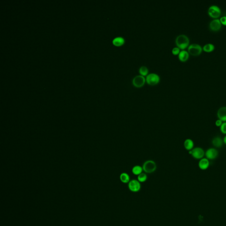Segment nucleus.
Returning <instances> with one entry per match:
<instances>
[{
  "instance_id": "nucleus-1",
  "label": "nucleus",
  "mask_w": 226,
  "mask_h": 226,
  "mask_svg": "<svg viewBox=\"0 0 226 226\" xmlns=\"http://www.w3.org/2000/svg\"><path fill=\"white\" fill-rule=\"evenodd\" d=\"M175 43L179 48L183 50L189 47V39L187 35L183 34L180 35L176 37Z\"/></svg>"
},
{
  "instance_id": "nucleus-2",
  "label": "nucleus",
  "mask_w": 226,
  "mask_h": 226,
  "mask_svg": "<svg viewBox=\"0 0 226 226\" xmlns=\"http://www.w3.org/2000/svg\"><path fill=\"white\" fill-rule=\"evenodd\" d=\"M189 153L191 155L194 159L200 160L204 158L205 151L202 148L200 147L194 148L192 150L189 151Z\"/></svg>"
},
{
  "instance_id": "nucleus-3",
  "label": "nucleus",
  "mask_w": 226,
  "mask_h": 226,
  "mask_svg": "<svg viewBox=\"0 0 226 226\" xmlns=\"http://www.w3.org/2000/svg\"><path fill=\"white\" fill-rule=\"evenodd\" d=\"M143 171L146 173L150 174L154 172L156 169V162L153 160H147L144 162L142 166Z\"/></svg>"
},
{
  "instance_id": "nucleus-4",
  "label": "nucleus",
  "mask_w": 226,
  "mask_h": 226,
  "mask_svg": "<svg viewBox=\"0 0 226 226\" xmlns=\"http://www.w3.org/2000/svg\"><path fill=\"white\" fill-rule=\"evenodd\" d=\"M188 52L193 56L200 55L202 51V46L198 44L193 43L189 45L188 48Z\"/></svg>"
},
{
  "instance_id": "nucleus-5",
  "label": "nucleus",
  "mask_w": 226,
  "mask_h": 226,
  "mask_svg": "<svg viewBox=\"0 0 226 226\" xmlns=\"http://www.w3.org/2000/svg\"><path fill=\"white\" fill-rule=\"evenodd\" d=\"M205 157L210 160H215L219 156V151L215 148H210L205 152Z\"/></svg>"
},
{
  "instance_id": "nucleus-6",
  "label": "nucleus",
  "mask_w": 226,
  "mask_h": 226,
  "mask_svg": "<svg viewBox=\"0 0 226 226\" xmlns=\"http://www.w3.org/2000/svg\"><path fill=\"white\" fill-rule=\"evenodd\" d=\"M160 81V77L158 74L155 73H151L148 74L146 78V81L148 84L151 85H155L158 84Z\"/></svg>"
},
{
  "instance_id": "nucleus-7",
  "label": "nucleus",
  "mask_w": 226,
  "mask_h": 226,
  "mask_svg": "<svg viewBox=\"0 0 226 226\" xmlns=\"http://www.w3.org/2000/svg\"><path fill=\"white\" fill-rule=\"evenodd\" d=\"M128 188L131 192L133 193L139 192L141 189V183L137 180H132L128 183Z\"/></svg>"
},
{
  "instance_id": "nucleus-8",
  "label": "nucleus",
  "mask_w": 226,
  "mask_h": 226,
  "mask_svg": "<svg viewBox=\"0 0 226 226\" xmlns=\"http://www.w3.org/2000/svg\"><path fill=\"white\" fill-rule=\"evenodd\" d=\"M221 9L218 6L213 5L208 8V14L211 17L217 19L221 15Z\"/></svg>"
},
{
  "instance_id": "nucleus-9",
  "label": "nucleus",
  "mask_w": 226,
  "mask_h": 226,
  "mask_svg": "<svg viewBox=\"0 0 226 226\" xmlns=\"http://www.w3.org/2000/svg\"><path fill=\"white\" fill-rule=\"evenodd\" d=\"M146 78L142 75H137L133 80V84L136 87H142L145 84Z\"/></svg>"
},
{
  "instance_id": "nucleus-10",
  "label": "nucleus",
  "mask_w": 226,
  "mask_h": 226,
  "mask_svg": "<svg viewBox=\"0 0 226 226\" xmlns=\"http://www.w3.org/2000/svg\"><path fill=\"white\" fill-rule=\"evenodd\" d=\"M221 26L222 24L220 19L217 18L212 20L209 24V28L213 31H217L221 29Z\"/></svg>"
},
{
  "instance_id": "nucleus-11",
  "label": "nucleus",
  "mask_w": 226,
  "mask_h": 226,
  "mask_svg": "<svg viewBox=\"0 0 226 226\" xmlns=\"http://www.w3.org/2000/svg\"><path fill=\"white\" fill-rule=\"evenodd\" d=\"M210 166V161L206 157L202 158L199 160L198 162L199 168L202 170H206L209 168Z\"/></svg>"
},
{
  "instance_id": "nucleus-12",
  "label": "nucleus",
  "mask_w": 226,
  "mask_h": 226,
  "mask_svg": "<svg viewBox=\"0 0 226 226\" xmlns=\"http://www.w3.org/2000/svg\"><path fill=\"white\" fill-rule=\"evenodd\" d=\"M217 116L219 119L223 122H226V106L219 108L217 112Z\"/></svg>"
},
{
  "instance_id": "nucleus-13",
  "label": "nucleus",
  "mask_w": 226,
  "mask_h": 226,
  "mask_svg": "<svg viewBox=\"0 0 226 226\" xmlns=\"http://www.w3.org/2000/svg\"><path fill=\"white\" fill-rule=\"evenodd\" d=\"M212 144L216 148H221L223 145V139L219 137H214L213 138L212 141Z\"/></svg>"
},
{
  "instance_id": "nucleus-14",
  "label": "nucleus",
  "mask_w": 226,
  "mask_h": 226,
  "mask_svg": "<svg viewBox=\"0 0 226 226\" xmlns=\"http://www.w3.org/2000/svg\"><path fill=\"white\" fill-rule=\"evenodd\" d=\"M184 146L186 150L189 151L194 148V143L192 139H186L184 142Z\"/></svg>"
},
{
  "instance_id": "nucleus-15",
  "label": "nucleus",
  "mask_w": 226,
  "mask_h": 226,
  "mask_svg": "<svg viewBox=\"0 0 226 226\" xmlns=\"http://www.w3.org/2000/svg\"><path fill=\"white\" fill-rule=\"evenodd\" d=\"M125 42L124 38L121 36L115 37L112 41L113 44L116 47H120L123 45Z\"/></svg>"
},
{
  "instance_id": "nucleus-16",
  "label": "nucleus",
  "mask_w": 226,
  "mask_h": 226,
  "mask_svg": "<svg viewBox=\"0 0 226 226\" xmlns=\"http://www.w3.org/2000/svg\"><path fill=\"white\" fill-rule=\"evenodd\" d=\"M189 58V53L185 50L180 51L179 54V58L181 62H185Z\"/></svg>"
},
{
  "instance_id": "nucleus-17",
  "label": "nucleus",
  "mask_w": 226,
  "mask_h": 226,
  "mask_svg": "<svg viewBox=\"0 0 226 226\" xmlns=\"http://www.w3.org/2000/svg\"><path fill=\"white\" fill-rule=\"evenodd\" d=\"M120 179L123 183H128L130 181V176L127 173H122L120 175Z\"/></svg>"
},
{
  "instance_id": "nucleus-18",
  "label": "nucleus",
  "mask_w": 226,
  "mask_h": 226,
  "mask_svg": "<svg viewBox=\"0 0 226 226\" xmlns=\"http://www.w3.org/2000/svg\"><path fill=\"white\" fill-rule=\"evenodd\" d=\"M203 49L204 51L207 52H210L214 51V49H215V46L213 44L208 43L204 46Z\"/></svg>"
},
{
  "instance_id": "nucleus-19",
  "label": "nucleus",
  "mask_w": 226,
  "mask_h": 226,
  "mask_svg": "<svg viewBox=\"0 0 226 226\" xmlns=\"http://www.w3.org/2000/svg\"><path fill=\"white\" fill-rule=\"evenodd\" d=\"M143 168L139 165H136L133 166L132 169V173L135 175H139L142 173Z\"/></svg>"
},
{
  "instance_id": "nucleus-20",
  "label": "nucleus",
  "mask_w": 226,
  "mask_h": 226,
  "mask_svg": "<svg viewBox=\"0 0 226 226\" xmlns=\"http://www.w3.org/2000/svg\"><path fill=\"white\" fill-rule=\"evenodd\" d=\"M148 176L145 173H142L141 174L138 175L137 180L140 183H144L147 180Z\"/></svg>"
},
{
  "instance_id": "nucleus-21",
  "label": "nucleus",
  "mask_w": 226,
  "mask_h": 226,
  "mask_svg": "<svg viewBox=\"0 0 226 226\" xmlns=\"http://www.w3.org/2000/svg\"><path fill=\"white\" fill-rule=\"evenodd\" d=\"M139 72L141 75H142L143 76L148 75V68L145 66H142L139 68Z\"/></svg>"
},
{
  "instance_id": "nucleus-22",
  "label": "nucleus",
  "mask_w": 226,
  "mask_h": 226,
  "mask_svg": "<svg viewBox=\"0 0 226 226\" xmlns=\"http://www.w3.org/2000/svg\"><path fill=\"white\" fill-rule=\"evenodd\" d=\"M219 128L221 133L224 135H226V122H223Z\"/></svg>"
},
{
  "instance_id": "nucleus-23",
  "label": "nucleus",
  "mask_w": 226,
  "mask_h": 226,
  "mask_svg": "<svg viewBox=\"0 0 226 226\" xmlns=\"http://www.w3.org/2000/svg\"><path fill=\"white\" fill-rule=\"evenodd\" d=\"M180 52V48H179L178 47H174L172 50V53H173V54H175V55L179 54V53Z\"/></svg>"
},
{
  "instance_id": "nucleus-24",
  "label": "nucleus",
  "mask_w": 226,
  "mask_h": 226,
  "mask_svg": "<svg viewBox=\"0 0 226 226\" xmlns=\"http://www.w3.org/2000/svg\"><path fill=\"white\" fill-rule=\"evenodd\" d=\"M223 122L221 120H220V119H218L215 122V125H216V127H221V125H222V124L223 123Z\"/></svg>"
},
{
  "instance_id": "nucleus-25",
  "label": "nucleus",
  "mask_w": 226,
  "mask_h": 226,
  "mask_svg": "<svg viewBox=\"0 0 226 226\" xmlns=\"http://www.w3.org/2000/svg\"><path fill=\"white\" fill-rule=\"evenodd\" d=\"M220 20L222 24L226 25V16H223L221 17Z\"/></svg>"
},
{
  "instance_id": "nucleus-26",
  "label": "nucleus",
  "mask_w": 226,
  "mask_h": 226,
  "mask_svg": "<svg viewBox=\"0 0 226 226\" xmlns=\"http://www.w3.org/2000/svg\"><path fill=\"white\" fill-rule=\"evenodd\" d=\"M223 141L224 144H225V145H226V135H225V136H224V137H223Z\"/></svg>"
}]
</instances>
